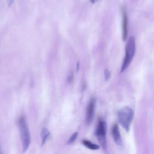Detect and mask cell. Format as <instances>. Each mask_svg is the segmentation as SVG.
Here are the masks:
<instances>
[{"label":"cell","mask_w":154,"mask_h":154,"mask_svg":"<svg viewBox=\"0 0 154 154\" xmlns=\"http://www.w3.org/2000/svg\"><path fill=\"white\" fill-rule=\"evenodd\" d=\"M17 123L22 144V149L23 152H25L28 149L30 144V132L24 116H20L19 117Z\"/></svg>","instance_id":"1"},{"label":"cell","mask_w":154,"mask_h":154,"mask_svg":"<svg viewBox=\"0 0 154 154\" xmlns=\"http://www.w3.org/2000/svg\"><path fill=\"white\" fill-rule=\"evenodd\" d=\"M134 115V113L132 109L129 106H124L118 112L119 123L126 131H128L130 129Z\"/></svg>","instance_id":"2"},{"label":"cell","mask_w":154,"mask_h":154,"mask_svg":"<svg viewBox=\"0 0 154 154\" xmlns=\"http://www.w3.org/2000/svg\"><path fill=\"white\" fill-rule=\"evenodd\" d=\"M125 56L121 68V72H123L130 64L135 52V39L134 37L131 36L126 46Z\"/></svg>","instance_id":"3"},{"label":"cell","mask_w":154,"mask_h":154,"mask_svg":"<svg viewBox=\"0 0 154 154\" xmlns=\"http://www.w3.org/2000/svg\"><path fill=\"white\" fill-rule=\"evenodd\" d=\"M106 124L104 120L100 118L98 120V122L96 126L95 134L97 137L98 141L102 147L103 149H106L107 143H106Z\"/></svg>","instance_id":"4"},{"label":"cell","mask_w":154,"mask_h":154,"mask_svg":"<svg viewBox=\"0 0 154 154\" xmlns=\"http://www.w3.org/2000/svg\"><path fill=\"white\" fill-rule=\"evenodd\" d=\"M95 104L96 100L94 98H91L87 107L86 109V117H85V123L87 125H90L93 119L94 114V109H95Z\"/></svg>","instance_id":"5"},{"label":"cell","mask_w":154,"mask_h":154,"mask_svg":"<svg viewBox=\"0 0 154 154\" xmlns=\"http://www.w3.org/2000/svg\"><path fill=\"white\" fill-rule=\"evenodd\" d=\"M111 134H112L114 141L117 145H121L122 143V140L119 128L117 124H114L113 126H112Z\"/></svg>","instance_id":"6"},{"label":"cell","mask_w":154,"mask_h":154,"mask_svg":"<svg viewBox=\"0 0 154 154\" xmlns=\"http://www.w3.org/2000/svg\"><path fill=\"white\" fill-rule=\"evenodd\" d=\"M122 16H123V23H122V38L123 40H125L128 35V16L126 10L122 9Z\"/></svg>","instance_id":"7"},{"label":"cell","mask_w":154,"mask_h":154,"mask_svg":"<svg viewBox=\"0 0 154 154\" xmlns=\"http://www.w3.org/2000/svg\"><path fill=\"white\" fill-rule=\"evenodd\" d=\"M82 143L84 146H85L86 147H87L88 149H91V150H97L100 147L99 145L93 143L92 142H91L87 140H83L82 141Z\"/></svg>","instance_id":"8"},{"label":"cell","mask_w":154,"mask_h":154,"mask_svg":"<svg viewBox=\"0 0 154 154\" xmlns=\"http://www.w3.org/2000/svg\"><path fill=\"white\" fill-rule=\"evenodd\" d=\"M49 135H50V132L49 131V130L46 128H43L41 132V138L42 140V144H44L46 143Z\"/></svg>","instance_id":"9"},{"label":"cell","mask_w":154,"mask_h":154,"mask_svg":"<svg viewBox=\"0 0 154 154\" xmlns=\"http://www.w3.org/2000/svg\"><path fill=\"white\" fill-rule=\"evenodd\" d=\"M78 132H74L71 136H70V137L69 138V140H68V141H67V144H72V143H73L75 141V140L76 139V138H77V137H78Z\"/></svg>","instance_id":"10"},{"label":"cell","mask_w":154,"mask_h":154,"mask_svg":"<svg viewBox=\"0 0 154 154\" xmlns=\"http://www.w3.org/2000/svg\"><path fill=\"white\" fill-rule=\"evenodd\" d=\"M110 78V73L108 69L105 70V78L106 80H108Z\"/></svg>","instance_id":"11"},{"label":"cell","mask_w":154,"mask_h":154,"mask_svg":"<svg viewBox=\"0 0 154 154\" xmlns=\"http://www.w3.org/2000/svg\"><path fill=\"white\" fill-rule=\"evenodd\" d=\"M73 79V74L72 73L71 75H70L69 76V78H68V81H69V82H72Z\"/></svg>","instance_id":"12"},{"label":"cell","mask_w":154,"mask_h":154,"mask_svg":"<svg viewBox=\"0 0 154 154\" xmlns=\"http://www.w3.org/2000/svg\"><path fill=\"white\" fill-rule=\"evenodd\" d=\"M98 0H91V2H92V3H94V2H96V1H97Z\"/></svg>","instance_id":"13"}]
</instances>
